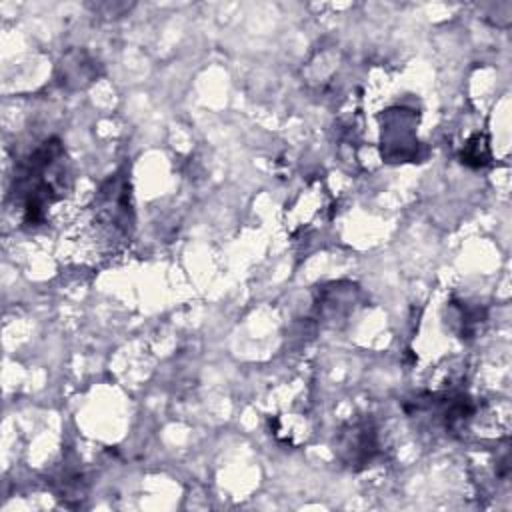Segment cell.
Here are the masks:
<instances>
[{
  "instance_id": "6da1fadb",
  "label": "cell",
  "mask_w": 512,
  "mask_h": 512,
  "mask_svg": "<svg viewBox=\"0 0 512 512\" xmlns=\"http://www.w3.org/2000/svg\"><path fill=\"white\" fill-rule=\"evenodd\" d=\"M64 180V146L56 138L42 142L18 164L14 196L22 202L26 224H36L44 218V210L62 196Z\"/></svg>"
},
{
  "instance_id": "7a4b0ae2",
  "label": "cell",
  "mask_w": 512,
  "mask_h": 512,
  "mask_svg": "<svg viewBox=\"0 0 512 512\" xmlns=\"http://www.w3.org/2000/svg\"><path fill=\"white\" fill-rule=\"evenodd\" d=\"M376 446V430L368 420L348 424L338 438V454L348 466L368 464L376 452Z\"/></svg>"
}]
</instances>
